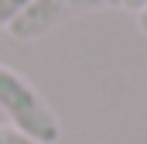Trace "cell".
<instances>
[{
    "label": "cell",
    "instance_id": "cell-1",
    "mask_svg": "<svg viewBox=\"0 0 147 144\" xmlns=\"http://www.w3.org/2000/svg\"><path fill=\"white\" fill-rule=\"evenodd\" d=\"M0 110L10 117V127H17L21 134H28L41 144H58V137H62L58 113L10 65H0Z\"/></svg>",
    "mask_w": 147,
    "mask_h": 144
},
{
    "label": "cell",
    "instance_id": "cell-2",
    "mask_svg": "<svg viewBox=\"0 0 147 144\" xmlns=\"http://www.w3.org/2000/svg\"><path fill=\"white\" fill-rule=\"evenodd\" d=\"M110 7H120V0H31L21 10V17L10 24V35L17 41H38L72 17L92 14V10H110Z\"/></svg>",
    "mask_w": 147,
    "mask_h": 144
},
{
    "label": "cell",
    "instance_id": "cell-3",
    "mask_svg": "<svg viewBox=\"0 0 147 144\" xmlns=\"http://www.w3.org/2000/svg\"><path fill=\"white\" fill-rule=\"evenodd\" d=\"M31 0H0V28H10Z\"/></svg>",
    "mask_w": 147,
    "mask_h": 144
},
{
    "label": "cell",
    "instance_id": "cell-4",
    "mask_svg": "<svg viewBox=\"0 0 147 144\" xmlns=\"http://www.w3.org/2000/svg\"><path fill=\"white\" fill-rule=\"evenodd\" d=\"M0 144H41V141L28 137V134H21L17 127H3V124H0Z\"/></svg>",
    "mask_w": 147,
    "mask_h": 144
},
{
    "label": "cell",
    "instance_id": "cell-5",
    "mask_svg": "<svg viewBox=\"0 0 147 144\" xmlns=\"http://www.w3.org/2000/svg\"><path fill=\"white\" fill-rule=\"evenodd\" d=\"M120 7H127V10H134V14H140L147 7V0H120Z\"/></svg>",
    "mask_w": 147,
    "mask_h": 144
},
{
    "label": "cell",
    "instance_id": "cell-6",
    "mask_svg": "<svg viewBox=\"0 0 147 144\" xmlns=\"http://www.w3.org/2000/svg\"><path fill=\"white\" fill-rule=\"evenodd\" d=\"M137 24H140V31H144V35H147V7H144V10H140V14H137Z\"/></svg>",
    "mask_w": 147,
    "mask_h": 144
}]
</instances>
